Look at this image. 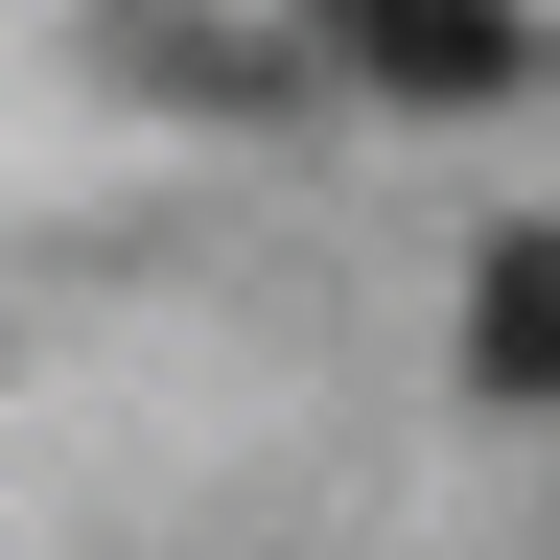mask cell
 <instances>
[{
  "instance_id": "1",
  "label": "cell",
  "mask_w": 560,
  "mask_h": 560,
  "mask_svg": "<svg viewBox=\"0 0 560 560\" xmlns=\"http://www.w3.org/2000/svg\"><path fill=\"white\" fill-rule=\"evenodd\" d=\"M374 94H514V0H327Z\"/></svg>"
},
{
  "instance_id": "2",
  "label": "cell",
  "mask_w": 560,
  "mask_h": 560,
  "mask_svg": "<svg viewBox=\"0 0 560 560\" xmlns=\"http://www.w3.org/2000/svg\"><path fill=\"white\" fill-rule=\"evenodd\" d=\"M94 70H140V94H187V117H280V94H304L280 47H234V24H140V0L94 24Z\"/></svg>"
},
{
  "instance_id": "3",
  "label": "cell",
  "mask_w": 560,
  "mask_h": 560,
  "mask_svg": "<svg viewBox=\"0 0 560 560\" xmlns=\"http://www.w3.org/2000/svg\"><path fill=\"white\" fill-rule=\"evenodd\" d=\"M467 374H490V397L560 374V257H537V234H490V280H467Z\"/></svg>"
}]
</instances>
